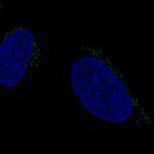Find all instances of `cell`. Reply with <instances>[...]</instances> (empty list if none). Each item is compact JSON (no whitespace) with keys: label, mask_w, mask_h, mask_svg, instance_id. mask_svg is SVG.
I'll use <instances>...</instances> for the list:
<instances>
[{"label":"cell","mask_w":154,"mask_h":154,"mask_svg":"<svg viewBox=\"0 0 154 154\" xmlns=\"http://www.w3.org/2000/svg\"><path fill=\"white\" fill-rule=\"evenodd\" d=\"M72 88L82 105L103 121L121 123L133 114L134 100L120 78L104 61L93 56L72 66Z\"/></svg>","instance_id":"1"},{"label":"cell","mask_w":154,"mask_h":154,"mask_svg":"<svg viewBox=\"0 0 154 154\" xmlns=\"http://www.w3.org/2000/svg\"><path fill=\"white\" fill-rule=\"evenodd\" d=\"M35 38L26 28H18L5 36L0 46V84L18 85L28 70L35 53Z\"/></svg>","instance_id":"2"}]
</instances>
